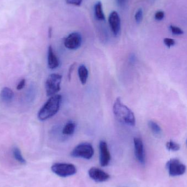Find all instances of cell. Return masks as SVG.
<instances>
[{
	"instance_id": "cell-29",
	"label": "cell",
	"mask_w": 187,
	"mask_h": 187,
	"mask_svg": "<svg viewBox=\"0 0 187 187\" xmlns=\"http://www.w3.org/2000/svg\"></svg>"
},
{
	"instance_id": "cell-15",
	"label": "cell",
	"mask_w": 187,
	"mask_h": 187,
	"mask_svg": "<svg viewBox=\"0 0 187 187\" xmlns=\"http://www.w3.org/2000/svg\"><path fill=\"white\" fill-rule=\"evenodd\" d=\"M76 124L73 121L68 122L62 129V134L66 136H71L74 134L76 130Z\"/></svg>"
},
{
	"instance_id": "cell-21",
	"label": "cell",
	"mask_w": 187,
	"mask_h": 187,
	"mask_svg": "<svg viewBox=\"0 0 187 187\" xmlns=\"http://www.w3.org/2000/svg\"><path fill=\"white\" fill-rule=\"evenodd\" d=\"M135 19L137 23H140L143 19V11L141 8L138 9L135 15Z\"/></svg>"
},
{
	"instance_id": "cell-16",
	"label": "cell",
	"mask_w": 187,
	"mask_h": 187,
	"mask_svg": "<svg viewBox=\"0 0 187 187\" xmlns=\"http://www.w3.org/2000/svg\"><path fill=\"white\" fill-rule=\"evenodd\" d=\"M94 12L95 17L97 20L100 21H105V17L103 14L102 3L99 1L97 2L94 7Z\"/></svg>"
},
{
	"instance_id": "cell-25",
	"label": "cell",
	"mask_w": 187,
	"mask_h": 187,
	"mask_svg": "<svg viewBox=\"0 0 187 187\" xmlns=\"http://www.w3.org/2000/svg\"><path fill=\"white\" fill-rule=\"evenodd\" d=\"M25 84H26V80L25 79H21L20 82L18 83V85L17 86V89L18 90H22L24 88V87L25 86Z\"/></svg>"
},
{
	"instance_id": "cell-5",
	"label": "cell",
	"mask_w": 187,
	"mask_h": 187,
	"mask_svg": "<svg viewBox=\"0 0 187 187\" xmlns=\"http://www.w3.org/2000/svg\"><path fill=\"white\" fill-rule=\"evenodd\" d=\"M53 173L62 177H67L74 175L77 173V168L72 164L68 163H55L51 167Z\"/></svg>"
},
{
	"instance_id": "cell-9",
	"label": "cell",
	"mask_w": 187,
	"mask_h": 187,
	"mask_svg": "<svg viewBox=\"0 0 187 187\" xmlns=\"http://www.w3.org/2000/svg\"><path fill=\"white\" fill-rule=\"evenodd\" d=\"M134 144L136 158L141 165H144L146 162V158L143 141L140 138H134Z\"/></svg>"
},
{
	"instance_id": "cell-20",
	"label": "cell",
	"mask_w": 187,
	"mask_h": 187,
	"mask_svg": "<svg viewBox=\"0 0 187 187\" xmlns=\"http://www.w3.org/2000/svg\"><path fill=\"white\" fill-rule=\"evenodd\" d=\"M170 29L171 32L173 33V34L175 35H181L184 33L183 31L181 28L174 26V25H170Z\"/></svg>"
},
{
	"instance_id": "cell-12",
	"label": "cell",
	"mask_w": 187,
	"mask_h": 187,
	"mask_svg": "<svg viewBox=\"0 0 187 187\" xmlns=\"http://www.w3.org/2000/svg\"><path fill=\"white\" fill-rule=\"evenodd\" d=\"M48 66L50 69L54 70L59 66L60 62L54 52L53 47L49 46L48 49Z\"/></svg>"
},
{
	"instance_id": "cell-23",
	"label": "cell",
	"mask_w": 187,
	"mask_h": 187,
	"mask_svg": "<svg viewBox=\"0 0 187 187\" xmlns=\"http://www.w3.org/2000/svg\"><path fill=\"white\" fill-rule=\"evenodd\" d=\"M164 17H165V13L163 11H159L156 12L155 16H154L155 20L158 21L163 20L164 19Z\"/></svg>"
},
{
	"instance_id": "cell-19",
	"label": "cell",
	"mask_w": 187,
	"mask_h": 187,
	"mask_svg": "<svg viewBox=\"0 0 187 187\" xmlns=\"http://www.w3.org/2000/svg\"><path fill=\"white\" fill-rule=\"evenodd\" d=\"M167 149L172 151H177L180 149V146L178 143H176L173 141H170L166 144Z\"/></svg>"
},
{
	"instance_id": "cell-3",
	"label": "cell",
	"mask_w": 187,
	"mask_h": 187,
	"mask_svg": "<svg viewBox=\"0 0 187 187\" xmlns=\"http://www.w3.org/2000/svg\"><path fill=\"white\" fill-rule=\"evenodd\" d=\"M62 77L58 73H52L47 78L45 88L48 97H51L56 95L61 89Z\"/></svg>"
},
{
	"instance_id": "cell-26",
	"label": "cell",
	"mask_w": 187,
	"mask_h": 187,
	"mask_svg": "<svg viewBox=\"0 0 187 187\" xmlns=\"http://www.w3.org/2000/svg\"><path fill=\"white\" fill-rule=\"evenodd\" d=\"M76 66V63H73L70 66V67L69 68V70H68V72L67 74V77H68V80L70 81L71 78V76H72V74L73 72V70L74 69V67Z\"/></svg>"
},
{
	"instance_id": "cell-2",
	"label": "cell",
	"mask_w": 187,
	"mask_h": 187,
	"mask_svg": "<svg viewBox=\"0 0 187 187\" xmlns=\"http://www.w3.org/2000/svg\"><path fill=\"white\" fill-rule=\"evenodd\" d=\"M62 96L56 94L50 97L37 114L38 119L41 121L48 120L58 112L62 105Z\"/></svg>"
},
{
	"instance_id": "cell-8",
	"label": "cell",
	"mask_w": 187,
	"mask_h": 187,
	"mask_svg": "<svg viewBox=\"0 0 187 187\" xmlns=\"http://www.w3.org/2000/svg\"><path fill=\"white\" fill-rule=\"evenodd\" d=\"M100 163L103 167L108 166L111 161V154L108 149L107 143L102 140L99 143Z\"/></svg>"
},
{
	"instance_id": "cell-4",
	"label": "cell",
	"mask_w": 187,
	"mask_h": 187,
	"mask_svg": "<svg viewBox=\"0 0 187 187\" xmlns=\"http://www.w3.org/2000/svg\"><path fill=\"white\" fill-rule=\"evenodd\" d=\"M94 154L93 146L90 143H80L72 150L71 155L73 158H81L85 159H90Z\"/></svg>"
},
{
	"instance_id": "cell-18",
	"label": "cell",
	"mask_w": 187,
	"mask_h": 187,
	"mask_svg": "<svg viewBox=\"0 0 187 187\" xmlns=\"http://www.w3.org/2000/svg\"><path fill=\"white\" fill-rule=\"evenodd\" d=\"M148 125L153 134L157 135L160 134L161 129L157 123H155V122L153 120H149L148 123Z\"/></svg>"
},
{
	"instance_id": "cell-11",
	"label": "cell",
	"mask_w": 187,
	"mask_h": 187,
	"mask_svg": "<svg viewBox=\"0 0 187 187\" xmlns=\"http://www.w3.org/2000/svg\"><path fill=\"white\" fill-rule=\"evenodd\" d=\"M108 22L113 34L114 36H117L120 31V18L117 12L113 11L110 13Z\"/></svg>"
},
{
	"instance_id": "cell-7",
	"label": "cell",
	"mask_w": 187,
	"mask_h": 187,
	"mask_svg": "<svg viewBox=\"0 0 187 187\" xmlns=\"http://www.w3.org/2000/svg\"><path fill=\"white\" fill-rule=\"evenodd\" d=\"M82 42L81 34L78 32H72L65 39L64 46L68 49L76 50L81 47Z\"/></svg>"
},
{
	"instance_id": "cell-6",
	"label": "cell",
	"mask_w": 187,
	"mask_h": 187,
	"mask_svg": "<svg viewBox=\"0 0 187 187\" xmlns=\"http://www.w3.org/2000/svg\"><path fill=\"white\" fill-rule=\"evenodd\" d=\"M166 168L168 170L170 176L173 177L182 175L186 170L185 165L181 163L177 158L171 159L168 161L166 164Z\"/></svg>"
},
{
	"instance_id": "cell-28",
	"label": "cell",
	"mask_w": 187,
	"mask_h": 187,
	"mask_svg": "<svg viewBox=\"0 0 187 187\" xmlns=\"http://www.w3.org/2000/svg\"><path fill=\"white\" fill-rule=\"evenodd\" d=\"M117 1L119 4L123 5V3H124V2L125 1V0H117Z\"/></svg>"
},
{
	"instance_id": "cell-1",
	"label": "cell",
	"mask_w": 187,
	"mask_h": 187,
	"mask_svg": "<svg viewBox=\"0 0 187 187\" xmlns=\"http://www.w3.org/2000/svg\"><path fill=\"white\" fill-rule=\"evenodd\" d=\"M113 112L119 122L130 126L135 125L136 118L134 112L123 103L120 97H118L114 101Z\"/></svg>"
},
{
	"instance_id": "cell-27",
	"label": "cell",
	"mask_w": 187,
	"mask_h": 187,
	"mask_svg": "<svg viewBox=\"0 0 187 187\" xmlns=\"http://www.w3.org/2000/svg\"><path fill=\"white\" fill-rule=\"evenodd\" d=\"M52 34V28H49V29L48 30V36L49 38L51 37Z\"/></svg>"
},
{
	"instance_id": "cell-13",
	"label": "cell",
	"mask_w": 187,
	"mask_h": 187,
	"mask_svg": "<svg viewBox=\"0 0 187 187\" xmlns=\"http://www.w3.org/2000/svg\"><path fill=\"white\" fill-rule=\"evenodd\" d=\"M0 97L5 103H11L14 98V93L11 88L4 87L0 92Z\"/></svg>"
},
{
	"instance_id": "cell-22",
	"label": "cell",
	"mask_w": 187,
	"mask_h": 187,
	"mask_svg": "<svg viewBox=\"0 0 187 187\" xmlns=\"http://www.w3.org/2000/svg\"><path fill=\"white\" fill-rule=\"evenodd\" d=\"M164 43L166 47L170 48L175 44V41L173 38H165L164 39Z\"/></svg>"
},
{
	"instance_id": "cell-24",
	"label": "cell",
	"mask_w": 187,
	"mask_h": 187,
	"mask_svg": "<svg viewBox=\"0 0 187 187\" xmlns=\"http://www.w3.org/2000/svg\"><path fill=\"white\" fill-rule=\"evenodd\" d=\"M83 0H66V3L76 6H81Z\"/></svg>"
},
{
	"instance_id": "cell-17",
	"label": "cell",
	"mask_w": 187,
	"mask_h": 187,
	"mask_svg": "<svg viewBox=\"0 0 187 187\" xmlns=\"http://www.w3.org/2000/svg\"><path fill=\"white\" fill-rule=\"evenodd\" d=\"M13 154L15 159L16 160L18 161L19 163L23 164V165L26 164L27 161L25 160V159L24 158L23 156L21 154V150L19 149V148L17 147H15L13 148Z\"/></svg>"
},
{
	"instance_id": "cell-10",
	"label": "cell",
	"mask_w": 187,
	"mask_h": 187,
	"mask_svg": "<svg viewBox=\"0 0 187 187\" xmlns=\"http://www.w3.org/2000/svg\"><path fill=\"white\" fill-rule=\"evenodd\" d=\"M88 174L93 180L97 182L107 181L110 178V176L108 173L103 171V170L95 167L89 169Z\"/></svg>"
},
{
	"instance_id": "cell-14",
	"label": "cell",
	"mask_w": 187,
	"mask_h": 187,
	"mask_svg": "<svg viewBox=\"0 0 187 187\" xmlns=\"http://www.w3.org/2000/svg\"><path fill=\"white\" fill-rule=\"evenodd\" d=\"M78 73L80 82H81L82 84H85L88 80L89 72L87 68L84 65H81L79 66L78 69Z\"/></svg>"
}]
</instances>
